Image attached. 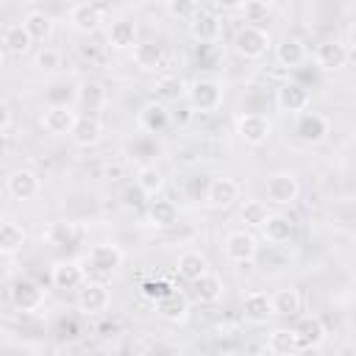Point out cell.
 <instances>
[{"label": "cell", "mask_w": 356, "mask_h": 356, "mask_svg": "<svg viewBox=\"0 0 356 356\" xmlns=\"http://www.w3.org/2000/svg\"><path fill=\"white\" fill-rule=\"evenodd\" d=\"M328 134H331V122H328L325 114L309 111V108L303 114H298V120H295V136L303 145H320V142L328 139Z\"/></svg>", "instance_id": "cell-9"}, {"label": "cell", "mask_w": 356, "mask_h": 356, "mask_svg": "<svg viewBox=\"0 0 356 356\" xmlns=\"http://www.w3.org/2000/svg\"><path fill=\"white\" fill-rule=\"evenodd\" d=\"M70 25H72V31H78V33H83V36H92V33H97L100 31V25H103V11H100V6H95V3H75L72 8H70Z\"/></svg>", "instance_id": "cell-18"}, {"label": "cell", "mask_w": 356, "mask_h": 356, "mask_svg": "<svg viewBox=\"0 0 356 356\" xmlns=\"http://www.w3.org/2000/svg\"><path fill=\"white\" fill-rule=\"evenodd\" d=\"M234 128H236V136H239L245 145H250V147L264 145V142L270 139V134H273V122L267 120V114H259V111H245V114H239L236 122H234Z\"/></svg>", "instance_id": "cell-4"}, {"label": "cell", "mask_w": 356, "mask_h": 356, "mask_svg": "<svg viewBox=\"0 0 356 356\" xmlns=\"http://www.w3.org/2000/svg\"><path fill=\"white\" fill-rule=\"evenodd\" d=\"M70 139H72L75 147H95L103 139V120L97 114H92V111L81 114L75 128H72V134H70Z\"/></svg>", "instance_id": "cell-20"}, {"label": "cell", "mask_w": 356, "mask_h": 356, "mask_svg": "<svg viewBox=\"0 0 356 356\" xmlns=\"http://www.w3.org/2000/svg\"><path fill=\"white\" fill-rule=\"evenodd\" d=\"M189 33L195 42L200 44H214L222 39V19L214 14V11H206L200 8L192 19H189Z\"/></svg>", "instance_id": "cell-16"}, {"label": "cell", "mask_w": 356, "mask_h": 356, "mask_svg": "<svg viewBox=\"0 0 356 356\" xmlns=\"http://www.w3.org/2000/svg\"><path fill=\"white\" fill-rule=\"evenodd\" d=\"M106 44L114 50H128L136 44V25L131 19H114L106 31Z\"/></svg>", "instance_id": "cell-32"}, {"label": "cell", "mask_w": 356, "mask_h": 356, "mask_svg": "<svg viewBox=\"0 0 356 356\" xmlns=\"http://www.w3.org/2000/svg\"><path fill=\"white\" fill-rule=\"evenodd\" d=\"M78 103L86 108V111H97L103 103H106V89H103V83H97V81H83V83H78Z\"/></svg>", "instance_id": "cell-38"}, {"label": "cell", "mask_w": 356, "mask_h": 356, "mask_svg": "<svg viewBox=\"0 0 356 356\" xmlns=\"http://www.w3.org/2000/svg\"><path fill=\"white\" fill-rule=\"evenodd\" d=\"M242 314H245V320H248L250 325H264L270 317H275L273 298H270L267 292H259V289L248 292V295L242 298Z\"/></svg>", "instance_id": "cell-19"}, {"label": "cell", "mask_w": 356, "mask_h": 356, "mask_svg": "<svg viewBox=\"0 0 356 356\" xmlns=\"http://www.w3.org/2000/svg\"><path fill=\"white\" fill-rule=\"evenodd\" d=\"M8 300H11V306L17 309V312H22V314H31V312H39L42 306H44V289L36 284V281H31V278H17L11 286H8Z\"/></svg>", "instance_id": "cell-6"}, {"label": "cell", "mask_w": 356, "mask_h": 356, "mask_svg": "<svg viewBox=\"0 0 356 356\" xmlns=\"http://www.w3.org/2000/svg\"><path fill=\"white\" fill-rule=\"evenodd\" d=\"M259 231H261L264 242H270V245H286V242L292 239V234H295V222H292L289 214L275 211V214H270V217L264 220V225H261Z\"/></svg>", "instance_id": "cell-22"}, {"label": "cell", "mask_w": 356, "mask_h": 356, "mask_svg": "<svg viewBox=\"0 0 356 356\" xmlns=\"http://www.w3.org/2000/svg\"><path fill=\"white\" fill-rule=\"evenodd\" d=\"M134 184L142 189L145 197H159L164 192V172L156 164H142L134 175Z\"/></svg>", "instance_id": "cell-33"}, {"label": "cell", "mask_w": 356, "mask_h": 356, "mask_svg": "<svg viewBox=\"0 0 356 356\" xmlns=\"http://www.w3.org/2000/svg\"><path fill=\"white\" fill-rule=\"evenodd\" d=\"M350 58V47L339 39H325L314 47V67L323 70V72H337L348 64Z\"/></svg>", "instance_id": "cell-11"}, {"label": "cell", "mask_w": 356, "mask_h": 356, "mask_svg": "<svg viewBox=\"0 0 356 356\" xmlns=\"http://www.w3.org/2000/svg\"><path fill=\"white\" fill-rule=\"evenodd\" d=\"M175 270H178V275L184 278V281H197L203 273H209V259L200 253V250H184L181 256H178V264H175Z\"/></svg>", "instance_id": "cell-34"}, {"label": "cell", "mask_w": 356, "mask_h": 356, "mask_svg": "<svg viewBox=\"0 0 356 356\" xmlns=\"http://www.w3.org/2000/svg\"><path fill=\"white\" fill-rule=\"evenodd\" d=\"M78 225L72 220H53L44 231H42V242L50 245V248H67L78 239Z\"/></svg>", "instance_id": "cell-28"}, {"label": "cell", "mask_w": 356, "mask_h": 356, "mask_svg": "<svg viewBox=\"0 0 356 356\" xmlns=\"http://www.w3.org/2000/svg\"><path fill=\"white\" fill-rule=\"evenodd\" d=\"M267 14H270V6L264 0H245V6H242L245 22H261V19H267Z\"/></svg>", "instance_id": "cell-43"}, {"label": "cell", "mask_w": 356, "mask_h": 356, "mask_svg": "<svg viewBox=\"0 0 356 356\" xmlns=\"http://www.w3.org/2000/svg\"><path fill=\"white\" fill-rule=\"evenodd\" d=\"M6 192L14 200H33L42 192V178L28 167H17L6 178Z\"/></svg>", "instance_id": "cell-12"}, {"label": "cell", "mask_w": 356, "mask_h": 356, "mask_svg": "<svg viewBox=\"0 0 356 356\" xmlns=\"http://www.w3.org/2000/svg\"><path fill=\"white\" fill-rule=\"evenodd\" d=\"M33 64H36L39 72H56V70H61V53L56 47H42L36 53Z\"/></svg>", "instance_id": "cell-42"}, {"label": "cell", "mask_w": 356, "mask_h": 356, "mask_svg": "<svg viewBox=\"0 0 356 356\" xmlns=\"http://www.w3.org/2000/svg\"><path fill=\"white\" fill-rule=\"evenodd\" d=\"M78 117L81 114L67 103H47V108L42 111L39 122H42L44 134H50V136H70L75 122H78Z\"/></svg>", "instance_id": "cell-8"}, {"label": "cell", "mask_w": 356, "mask_h": 356, "mask_svg": "<svg viewBox=\"0 0 356 356\" xmlns=\"http://www.w3.org/2000/svg\"><path fill=\"white\" fill-rule=\"evenodd\" d=\"M145 222L150 225V228H172L175 222H178V206L172 203V200H167V197H156V200H150L147 203V209H145Z\"/></svg>", "instance_id": "cell-21"}, {"label": "cell", "mask_w": 356, "mask_h": 356, "mask_svg": "<svg viewBox=\"0 0 356 356\" xmlns=\"http://www.w3.org/2000/svg\"><path fill=\"white\" fill-rule=\"evenodd\" d=\"M75 306L86 317H100L111 306V292H108V286L103 281H83V286L78 289Z\"/></svg>", "instance_id": "cell-7"}, {"label": "cell", "mask_w": 356, "mask_h": 356, "mask_svg": "<svg viewBox=\"0 0 356 356\" xmlns=\"http://www.w3.org/2000/svg\"><path fill=\"white\" fill-rule=\"evenodd\" d=\"M31 44H33V36L28 33V28L22 22H11L3 28V47L8 56L22 58L25 53H31Z\"/></svg>", "instance_id": "cell-26"}, {"label": "cell", "mask_w": 356, "mask_h": 356, "mask_svg": "<svg viewBox=\"0 0 356 356\" xmlns=\"http://www.w3.org/2000/svg\"><path fill=\"white\" fill-rule=\"evenodd\" d=\"M236 200H239V184H236L234 178L217 175V178H211V181L206 184V203H209L211 209L225 211V209H231Z\"/></svg>", "instance_id": "cell-15"}, {"label": "cell", "mask_w": 356, "mask_h": 356, "mask_svg": "<svg viewBox=\"0 0 356 356\" xmlns=\"http://www.w3.org/2000/svg\"><path fill=\"white\" fill-rule=\"evenodd\" d=\"M186 89H189V83L181 75H159L153 83V97L170 106V103L186 100Z\"/></svg>", "instance_id": "cell-25"}, {"label": "cell", "mask_w": 356, "mask_h": 356, "mask_svg": "<svg viewBox=\"0 0 356 356\" xmlns=\"http://www.w3.org/2000/svg\"><path fill=\"white\" fill-rule=\"evenodd\" d=\"M175 286H172V281H167V278H147V281H142L139 284V295L145 298V300H150V303H159L164 295H170Z\"/></svg>", "instance_id": "cell-40"}, {"label": "cell", "mask_w": 356, "mask_h": 356, "mask_svg": "<svg viewBox=\"0 0 356 356\" xmlns=\"http://www.w3.org/2000/svg\"><path fill=\"white\" fill-rule=\"evenodd\" d=\"M348 44H350V50L356 53V22L350 25V33H348Z\"/></svg>", "instance_id": "cell-47"}, {"label": "cell", "mask_w": 356, "mask_h": 356, "mask_svg": "<svg viewBox=\"0 0 356 356\" xmlns=\"http://www.w3.org/2000/svg\"><path fill=\"white\" fill-rule=\"evenodd\" d=\"M259 253V242L250 231L245 228H236V231H228L225 239H222V256L231 261V264H250Z\"/></svg>", "instance_id": "cell-3"}, {"label": "cell", "mask_w": 356, "mask_h": 356, "mask_svg": "<svg viewBox=\"0 0 356 356\" xmlns=\"http://www.w3.org/2000/svg\"><path fill=\"white\" fill-rule=\"evenodd\" d=\"M131 56H134V64L142 72H153L164 64V47L159 42H136L131 47Z\"/></svg>", "instance_id": "cell-27"}, {"label": "cell", "mask_w": 356, "mask_h": 356, "mask_svg": "<svg viewBox=\"0 0 356 356\" xmlns=\"http://www.w3.org/2000/svg\"><path fill=\"white\" fill-rule=\"evenodd\" d=\"M170 122H172V111L167 108V103H161V100H147L139 111H136V125H139V131H145V134H150V136H156V134H164L167 128H170Z\"/></svg>", "instance_id": "cell-10"}, {"label": "cell", "mask_w": 356, "mask_h": 356, "mask_svg": "<svg viewBox=\"0 0 356 356\" xmlns=\"http://www.w3.org/2000/svg\"><path fill=\"white\" fill-rule=\"evenodd\" d=\"M309 103H312L309 89L303 83H298V81H286V83H281L275 89V106L284 114H295L298 117V114H303L309 108Z\"/></svg>", "instance_id": "cell-14"}, {"label": "cell", "mask_w": 356, "mask_h": 356, "mask_svg": "<svg viewBox=\"0 0 356 356\" xmlns=\"http://www.w3.org/2000/svg\"><path fill=\"white\" fill-rule=\"evenodd\" d=\"M264 348H267V353H273V356H289V353L300 350V345H298V331H295V328H273V331L267 334Z\"/></svg>", "instance_id": "cell-31"}, {"label": "cell", "mask_w": 356, "mask_h": 356, "mask_svg": "<svg viewBox=\"0 0 356 356\" xmlns=\"http://www.w3.org/2000/svg\"><path fill=\"white\" fill-rule=\"evenodd\" d=\"M234 50H236V56H242L245 61H259V58H264L267 56V50L273 47V42H270V33L264 31V28H259V25H242L236 33H234Z\"/></svg>", "instance_id": "cell-2"}, {"label": "cell", "mask_w": 356, "mask_h": 356, "mask_svg": "<svg viewBox=\"0 0 356 356\" xmlns=\"http://www.w3.org/2000/svg\"><path fill=\"white\" fill-rule=\"evenodd\" d=\"M25 242H28V231L14 220H3V225H0V253L14 256L25 248Z\"/></svg>", "instance_id": "cell-30"}, {"label": "cell", "mask_w": 356, "mask_h": 356, "mask_svg": "<svg viewBox=\"0 0 356 356\" xmlns=\"http://www.w3.org/2000/svg\"><path fill=\"white\" fill-rule=\"evenodd\" d=\"M192 289H195V298L200 300V303H206V306H211V303H220L222 300V295H225V284H222V278L217 275V273H203L197 281H192Z\"/></svg>", "instance_id": "cell-29"}, {"label": "cell", "mask_w": 356, "mask_h": 356, "mask_svg": "<svg viewBox=\"0 0 356 356\" xmlns=\"http://www.w3.org/2000/svg\"><path fill=\"white\" fill-rule=\"evenodd\" d=\"M264 195H267V203L273 206H292L300 195V181L295 172H273L264 184Z\"/></svg>", "instance_id": "cell-5"}, {"label": "cell", "mask_w": 356, "mask_h": 356, "mask_svg": "<svg viewBox=\"0 0 356 356\" xmlns=\"http://www.w3.org/2000/svg\"><path fill=\"white\" fill-rule=\"evenodd\" d=\"M270 298H273V306H275V314L278 317H298V312L303 306V298H300V289L298 286H281Z\"/></svg>", "instance_id": "cell-35"}, {"label": "cell", "mask_w": 356, "mask_h": 356, "mask_svg": "<svg viewBox=\"0 0 356 356\" xmlns=\"http://www.w3.org/2000/svg\"><path fill=\"white\" fill-rule=\"evenodd\" d=\"M72 100H78V86L72 89V86H67V83H56V86H50V92H47V103H72Z\"/></svg>", "instance_id": "cell-44"}, {"label": "cell", "mask_w": 356, "mask_h": 356, "mask_svg": "<svg viewBox=\"0 0 356 356\" xmlns=\"http://www.w3.org/2000/svg\"><path fill=\"white\" fill-rule=\"evenodd\" d=\"M0 134L3 136H11V108L6 103L0 106Z\"/></svg>", "instance_id": "cell-46"}, {"label": "cell", "mask_w": 356, "mask_h": 356, "mask_svg": "<svg viewBox=\"0 0 356 356\" xmlns=\"http://www.w3.org/2000/svg\"><path fill=\"white\" fill-rule=\"evenodd\" d=\"M222 97H225V89L217 78H195L189 81V89H186V103L195 114H211L222 106Z\"/></svg>", "instance_id": "cell-1"}, {"label": "cell", "mask_w": 356, "mask_h": 356, "mask_svg": "<svg viewBox=\"0 0 356 356\" xmlns=\"http://www.w3.org/2000/svg\"><path fill=\"white\" fill-rule=\"evenodd\" d=\"M306 56H309V50L298 36H286V39H281L275 44V61L284 70H298L306 61Z\"/></svg>", "instance_id": "cell-24"}, {"label": "cell", "mask_w": 356, "mask_h": 356, "mask_svg": "<svg viewBox=\"0 0 356 356\" xmlns=\"http://www.w3.org/2000/svg\"><path fill=\"white\" fill-rule=\"evenodd\" d=\"M267 217H270V211L261 200H245L242 209H239V222L245 228H261Z\"/></svg>", "instance_id": "cell-39"}, {"label": "cell", "mask_w": 356, "mask_h": 356, "mask_svg": "<svg viewBox=\"0 0 356 356\" xmlns=\"http://www.w3.org/2000/svg\"><path fill=\"white\" fill-rule=\"evenodd\" d=\"M156 306V312H159V317L164 320V323H184L186 317H189V300H186V295L184 292H178V289H172L170 295H164L159 303H153Z\"/></svg>", "instance_id": "cell-23"}, {"label": "cell", "mask_w": 356, "mask_h": 356, "mask_svg": "<svg viewBox=\"0 0 356 356\" xmlns=\"http://www.w3.org/2000/svg\"><path fill=\"white\" fill-rule=\"evenodd\" d=\"M86 281V267L81 261H56L50 270V284L58 292H72L81 289Z\"/></svg>", "instance_id": "cell-17"}, {"label": "cell", "mask_w": 356, "mask_h": 356, "mask_svg": "<svg viewBox=\"0 0 356 356\" xmlns=\"http://www.w3.org/2000/svg\"><path fill=\"white\" fill-rule=\"evenodd\" d=\"M122 259H125V256H122V250H120L117 245L103 242V245H95V248L89 250V256H86V270L95 273V275H100V278H106V275H111L114 270H120Z\"/></svg>", "instance_id": "cell-13"}, {"label": "cell", "mask_w": 356, "mask_h": 356, "mask_svg": "<svg viewBox=\"0 0 356 356\" xmlns=\"http://www.w3.org/2000/svg\"><path fill=\"white\" fill-rule=\"evenodd\" d=\"M295 331H298V345H300V350L317 348V345H323V339H325V325H323L320 317H303V320L295 325Z\"/></svg>", "instance_id": "cell-36"}, {"label": "cell", "mask_w": 356, "mask_h": 356, "mask_svg": "<svg viewBox=\"0 0 356 356\" xmlns=\"http://www.w3.org/2000/svg\"><path fill=\"white\" fill-rule=\"evenodd\" d=\"M164 11H167L172 19L189 22V19L200 11V3H197V0H164Z\"/></svg>", "instance_id": "cell-41"}, {"label": "cell", "mask_w": 356, "mask_h": 356, "mask_svg": "<svg viewBox=\"0 0 356 356\" xmlns=\"http://www.w3.org/2000/svg\"><path fill=\"white\" fill-rule=\"evenodd\" d=\"M22 25H25L28 33L33 36V42H44V39H50V33H53V17L44 14V11H28L25 19H22Z\"/></svg>", "instance_id": "cell-37"}, {"label": "cell", "mask_w": 356, "mask_h": 356, "mask_svg": "<svg viewBox=\"0 0 356 356\" xmlns=\"http://www.w3.org/2000/svg\"><path fill=\"white\" fill-rule=\"evenodd\" d=\"M211 6L217 11H222V14H234V11H242L245 0H211Z\"/></svg>", "instance_id": "cell-45"}]
</instances>
